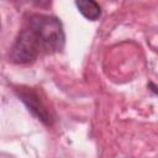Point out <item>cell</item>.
Returning <instances> with one entry per match:
<instances>
[{
  "label": "cell",
  "mask_w": 158,
  "mask_h": 158,
  "mask_svg": "<svg viewBox=\"0 0 158 158\" xmlns=\"http://www.w3.org/2000/svg\"><path fill=\"white\" fill-rule=\"evenodd\" d=\"M75 6L78 7L79 12L88 20L95 21L101 16V7L95 1H91V0L75 1Z\"/></svg>",
  "instance_id": "4"
},
{
  "label": "cell",
  "mask_w": 158,
  "mask_h": 158,
  "mask_svg": "<svg viewBox=\"0 0 158 158\" xmlns=\"http://www.w3.org/2000/svg\"><path fill=\"white\" fill-rule=\"evenodd\" d=\"M26 27L35 36L41 52L54 53L63 49L65 36L62 22L57 17L52 15L35 14L28 19Z\"/></svg>",
  "instance_id": "1"
},
{
  "label": "cell",
  "mask_w": 158,
  "mask_h": 158,
  "mask_svg": "<svg viewBox=\"0 0 158 158\" xmlns=\"http://www.w3.org/2000/svg\"><path fill=\"white\" fill-rule=\"evenodd\" d=\"M0 27H1V25H0Z\"/></svg>",
  "instance_id": "5"
},
{
  "label": "cell",
  "mask_w": 158,
  "mask_h": 158,
  "mask_svg": "<svg viewBox=\"0 0 158 158\" xmlns=\"http://www.w3.org/2000/svg\"><path fill=\"white\" fill-rule=\"evenodd\" d=\"M40 53V44L36 41L32 32L27 27L22 28L11 47V59L17 64H27L36 60Z\"/></svg>",
  "instance_id": "2"
},
{
  "label": "cell",
  "mask_w": 158,
  "mask_h": 158,
  "mask_svg": "<svg viewBox=\"0 0 158 158\" xmlns=\"http://www.w3.org/2000/svg\"><path fill=\"white\" fill-rule=\"evenodd\" d=\"M21 98L27 104V106L30 107V110L38 116L40 120H42L46 123H49V115H48V112L46 111L44 106L41 104V101L37 99V96L33 93L22 91L21 93Z\"/></svg>",
  "instance_id": "3"
}]
</instances>
